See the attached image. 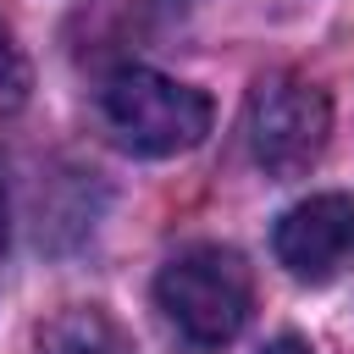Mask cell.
Instances as JSON below:
<instances>
[{
	"mask_svg": "<svg viewBox=\"0 0 354 354\" xmlns=\"http://www.w3.org/2000/svg\"><path fill=\"white\" fill-rule=\"evenodd\" d=\"M39 354H133L127 332L100 304H66L39 326Z\"/></svg>",
	"mask_w": 354,
	"mask_h": 354,
	"instance_id": "5b68a950",
	"label": "cell"
},
{
	"mask_svg": "<svg viewBox=\"0 0 354 354\" xmlns=\"http://www.w3.org/2000/svg\"><path fill=\"white\" fill-rule=\"evenodd\" d=\"M155 310L188 348H227L254 310V277L238 249L188 243L155 271Z\"/></svg>",
	"mask_w": 354,
	"mask_h": 354,
	"instance_id": "6da1fadb",
	"label": "cell"
},
{
	"mask_svg": "<svg viewBox=\"0 0 354 354\" xmlns=\"http://www.w3.org/2000/svg\"><path fill=\"white\" fill-rule=\"evenodd\" d=\"M243 138L266 177H304L332 138V100L304 72H266L243 105Z\"/></svg>",
	"mask_w": 354,
	"mask_h": 354,
	"instance_id": "3957f363",
	"label": "cell"
},
{
	"mask_svg": "<svg viewBox=\"0 0 354 354\" xmlns=\"http://www.w3.org/2000/svg\"><path fill=\"white\" fill-rule=\"evenodd\" d=\"M260 354H315V348H310V337H299V332H277Z\"/></svg>",
	"mask_w": 354,
	"mask_h": 354,
	"instance_id": "52a82bcc",
	"label": "cell"
},
{
	"mask_svg": "<svg viewBox=\"0 0 354 354\" xmlns=\"http://www.w3.org/2000/svg\"><path fill=\"white\" fill-rule=\"evenodd\" d=\"M28 88H33V66H28L17 33L0 22V116L22 111V105H28Z\"/></svg>",
	"mask_w": 354,
	"mask_h": 354,
	"instance_id": "8992f818",
	"label": "cell"
},
{
	"mask_svg": "<svg viewBox=\"0 0 354 354\" xmlns=\"http://www.w3.org/2000/svg\"><path fill=\"white\" fill-rule=\"evenodd\" d=\"M0 260H6V188H0Z\"/></svg>",
	"mask_w": 354,
	"mask_h": 354,
	"instance_id": "ba28073f",
	"label": "cell"
},
{
	"mask_svg": "<svg viewBox=\"0 0 354 354\" xmlns=\"http://www.w3.org/2000/svg\"><path fill=\"white\" fill-rule=\"evenodd\" d=\"M100 122L127 155L166 160L210 133V94L155 66H116L100 88Z\"/></svg>",
	"mask_w": 354,
	"mask_h": 354,
	"instance_id": "7a4b0ae2",
	"label": "cell"
},
{
	"mask_svg": "<svg viewBox=\"0 0 354 354\" xmlns=\"http://www.w3.org/2000/svg\"><path fill=\"white\" fill-rule=\"evenodd\" d=\"M271 249L288 277L299 282H332L354 260V194H310L293 210H282Z\"/></svg>",
	"mask_w": 354,
	"mask_h": 354,
	"instance_id": "277c9868",
	"label": "cell"
}]
</instances>
